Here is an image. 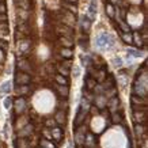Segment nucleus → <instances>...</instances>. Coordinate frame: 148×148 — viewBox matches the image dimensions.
<instances>
[{
  "label": "nucleus",
  "instance_id": "f257e3e1",
  "mask_svg": "<svg viewBox=\"0 0 148 148\" xmlns=\"http://www.w3.org/2000/svg\"><path fill=\"white\" fill-rule=\"evenodd\" d=\"M95 44L98 46L99 49L102 50H108L109 48H112L114 41H113V37L106 32H101L95 38Z\"/></svg>",
  "mask_w": 148,
  "mask_h": 148
},
{
  "label": "nucleus",
  "instance_id": "f03ea898",
  "mask_svg": "<svg viewBox=\"0 0 148 148\" xmlns=\"http://www.w3.org/2000/svg\"><path fill=\"white\" fill-rule=\"evenodd\" d=\"M27 109V101L26 98H23V97H18V98L15 99V102H14V112L16 116H22L23 113L26 112Z\"/></svg>",
  "mask_w": 148,
  "mask_h": 148
},
{
  "label": "nucleus",
  "instance_id": "7ed1b4c3",
  "mask_svg": "<svg viewBox=\"0 0 148 148\" xmlns=\"http://www.w3.org/2000/svg\"><path fill=\"white\" fill-rule=\"evenodd\" d=\"M32 82V77L29 76L25 72L18 71L15 73V83L16 86H29V83Z\"/></svg>",
  "mask_w": 148,
  "mask_h": 148
},
{
  "label": "nucleus",
  "instance_id": "20e7f679",
  "mask_svg": "<svg viewBox=\"0 0 148 148\" xmlns=\"http://www.w3.org/2000/svg\"><path fill=\"white\" fill-rule=\"evenodd\" d=\"M147 112H133V122L135 125H145Z\"/></svg>",
  "mask_w": 148,
  "mask_h": 148
},
{
  "label": "nucleus",
  "instance_id": "39448f33",
  "mask_svg": "<svg viewBox=\"0 0 148 148\" xmlns=\"http://www.w3.org/2000/svg\"><path fill=\"white\" fill-rule=\"evenodd\" d=\"M50 135H52V140L54 141H60V140L64 137V130L60 128V126H56L53 129H50Z\"/></svg>",
  "mask_w": 148,
  "mask_h": 148
},
{
  "label": "nucleus",
  "instance_id": "423d86ee",
  "mask_svg": "<svg viewBox=\"0 0 148 148\" xmlns=\"http://www.w3.org/2000/svg\"><path fill=\"white\" fill-rule=\"evenodd\" d=\"M30 87L29 86H16L15 87V95L16 97H25L26 94H29Z\"/></svg>",
  "mask_w": 148,
  "mask_h": 148
},
{
  "label": "nucleus",
  "instance_id": "0eeeda50",
  "mask_svg": "<svg viewBox=\"0 0 148 148\" xmlns=\"http://www.w3.org/2000/svg\"><path fill=\"white\" fill-rule=\"evenodd\" d=\"M80 25H82V29H83V32L84 33H88L91 29V21L87 16H82L80 19Z\"/></svg>",
  "mask_w": 148,
  "mask_h": 148
},
{
  "label": "nucleus",
  "instance_id": "6e6552de",
  "mask_svg": "<svg viewBox=\"0 0 148 148\" xmlns=\"http://www.w3.org/2000/svg\"><path fill=\"white\" fill-rule=\"evenodd\" d=\"M14 1H15L16 7H19V8H22V10L30 8V1L29 0H14Z\"/></svg>",
  "mask_w": 148,
  "mask_h": 148
},
{
  "label": "nucleus",
  "instance_id": "1a4fd4ad",
  "mask_svg": "<svg viewBox=\"0 0 148 148\" xmlns=\"http://www.w3.org/2000/svg\"><path fill=\"white\" fill-rule=\"evenodd\" d=\"M0 92L1 94H10L11 92V82H4L0 86Z\"/></svg>",
  "mask_w": 148,
  "mask_h": 148
},
{
  "label": "nucleus",
  "instance_id": "9d476101",
  "mask_svg": "<svg viewBox=\"0 0 148 148\" xmlns=\"http://www.w3.org/2000/svg\"><path fill=\"white\" fill-rule=\"evenodd\" d=\"M15 148H29V143L26 139H16L15 140Z\"/></svg>",
  "mask_w": 148,
  "mask_h": 148
},
{
  "label": "nucleus",
  "instance_id": "9b49d317",
  "mask_svg": "<svg viewBox=\"0 0 148 148\" xmlns=\"http://www.w3.org/2000/svg\"><path fill=\"white\" fill-rule=\"evenodd\" d=\"M3 106H4L5 110L11 109V106H12V98H11V97H7V98H4V101H3Z\"/></svg>",
  "mask_w": 148,
  "mask_h": 148
},
{
  "label": "nucleus",
  "instance_id": "f8f14e48",
  "mask_svg": "<svg viewBox=\"0 0 148 148\" xmlns=\"http://www.w3.org/2000/svg\"><path fill=\"white\" fill-rule=\"evenodd\" d=\"M106 14H108L109 18H114V7L112 4H106Z\"/></svg>",
  "mask_w": 148,
  "mask_h": 148
},
{
  "label": "nucleus",
  "instance_id": "ddd939ff",
  "mask_svg": "<svg viewBox=\"0 0 148 148\" xmlns=\"http://www.w3.org/2000/svg\"><path fill=\"white\" fill-rule=\"evenodd\" d=\"M113 65H114L116 68H120V67L124 65V61H121V58L120 57H116L114 60H113Z\"/></svg>",
  "mask_w": 148,
  "mask_h": 148
},
{
  "label": "nucleus",
  "instance_id": "4468645a",
  "mask_svg": "<svg viewBox=\"0 0 148 148\" xmlns=\"http://www.w3.org/2000/svg\"><path fill=\"white\" fill-rule=\"evenodd\" d=\"M7 12V5L4 3H0V14H5Z\"/></svg>",
  "mask_w": 148,
  "mask_h": 148
},
{
  "label": "nucleus",
  "instance_id": "2eb2a0df",
  "mask_svg": "<svg viewBox=\"0 0 148 148\" xmlns=\"http://www.w3.org/2000/svg\"><path fill=\"white\" fill-rule=\"evenodd\" d=\"M4 57H5V54H4V50H1L0 49V65L4 63Z\"/></svg>",
  "mask_w": 148,
  "mask_h": 148
},
{
  "label": "nucleus",
  "instance_id": "dca6fc26",
  "mask_svg": "<svg viewBox=\"0 0 148 148\" xmlns=\"http://www.w3.org/2000/svg\"><path fill=\"white\" fill-rule=\"evenodd\" d=\"M63 1H65V3H71V4H76L77 0H63Z\"/></svg>",
  "mask_w": 148,
  "mask_h": 148
}]
</instances>
